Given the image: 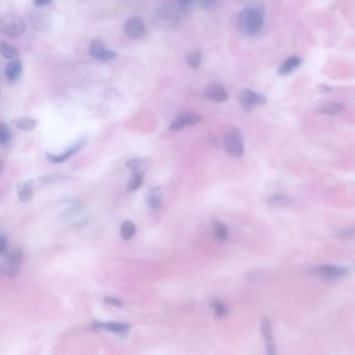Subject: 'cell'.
Masks as SVG:
<instances>
[{
    "label": "cell",
    "mask_w": 355,
    "mask_h": 355,
    "mask_svg": "<svg viewBox=\"0 0 355 355\" xmlns=\"http://www.w3.org/2000/svg\"><path fill=\"white\" fill-rule=\"evenodd\" d=\"M33 2L37 8H43V7L50 5L52 0H33Z\"/></svg>",
    "instance_id": "cell-35"
},
{
    "label": "cell",
    "mask_w": 355,
    "mask_h": 355,
    "mask_svg": "<svg viewBox=\"0 0 355 355\" xmlns=\"http://www.w3.org/2000/svg\"><path fill=\"white\" fill-rule=\"evenodd\" d=\"M2 56L7 60H14L19 57V52L12 45L2 42Z\"/></svg>",
    "instance_id": "cell-26"
},
{
    "label": "cell",
    "mask_w": 355,
    "mask_h": 355,
    "mask_svg": "<svg viewBox=\"0 0 355 355\" xmlns=\"http://www.w3.org/2000/svg\"><path fill=\"white\" fill-rule=\"evenodd\" d=\"M93 327L97 329H105L112 333L118 334V335H126L129 330V325L128 324H123V323H117V322H98L95 321L93 323Z\"/></svg>",
    "instance_id": "cell-13"
},
{
    "label": "cell",
    "mask_w": 355,
    "mask_h": 355,
    "mask_svg": "<svg viewBox=\"0 0 355 355\" xmlns=\"http://www.w3.org/2000/svg\"><path fill=\"white\" fill-rule=\"evenodd\" d=\"M15 126L17 128H19L20 130H33L34 128H36L37 126V121L34 119H31V118H21V119L17 120L15 122Z\"/></svg>",
    "instance_id": "cell-23"
},
{
    "label": "cell",
    "mask_w": 355,
    "mask_h": 355,
    "mask_svg": "<svg viewBox=\"0 0 355 355\" xmlns=\"http://www.w3.org/2000/svg\"><path fill=\"white\" fill-rule=\"evenodd\" d=\"M201 117L193 113H182L178 115L172 121L170 125V130L178 131L188 126H194L200 123Z\"/></svg>",
    "instance_id": "cell-10"
},
{
    "label": "cell",
    "mask_w": 355,
    "mask_h": 355,
    "mask_svg": "<svg viewBox=\"0 0 355 355\" xmlns=\"http://www.w3.org/2000/svg\"><path fill=\"white\" fill-rule=\"evenodd\" d=\"M135 231H136L135 225L131 221H124L121 225L120 235L123 240L128 241L135 234Z\"/></svg>",
    "instance_id": "cell-21"
},
{
    "label": "cell",
    "mask_w": 355,
    "mask_h": 355,
    "mask_svg": "<svg viewBox=\"0 0 355 355\" xmlns=\"http://www.w3.org/2000/svg\"><path fill=\"white\" fill-rule=\"evenodd\" d=\"M301 66V59L298 56H292L285 60L277 70V73L281 76H286L292 74L294 71H296Z\"/></svg>",
    "instance_id": "cell-14"
},
{
    "label": "cell",
    "mask_w": 355,
    "mask_h": 355,
    "mask_svg": "<svg viewBox=\"0 0 355 355\" xmlns=\"http://www.w3.org/2000/svg\"><path fill=\"white\" fill-rule=\"evenodd\" d=\"M196 4L203 9H212L217 5V0H196Z\"/></svg>",
    "instance_id": "cell-31"
},
{
    "label": "cell",
    "mask_w": 355,
    "mask_h": 355,
    "mask_svg": "<svg viewBox=\"0 0 355 355\" xmlns=\"http://www.w3.org/2000/svg\"><path fill=\"white\" fill-rule=\"evenodd\" d=\"M2 33L4 36L9 38H19L24 34L26 30L25 22L17 15L9 14L2 18Z\"/></svg>",
    "instance_id": "cell-4"
},
{
    "label": "cell",
    "mask_w": 355,
    "mask_h": 355,
    "mask_svg": "<svg viewBox=\"0 0 355 355\" xmlns=\"http://www.w3.org/2000/svg\"><path fill=\"white\" fill-rule=\"evenodd\" d=\"M201 59H202L201 52L198 50L190 51L185 57V61H186L187 65L190 66L191 68H194V69H197L200 66Z\"/></svg>",
    "instance_id": "cell-24"
},
{
    "label": "cell",
    "mask_w": 355,
    "mask_h": 355,
    "mask_svg": "<svg viewBox=\"0 0 355 355\" xmlns=\"http://www.w3.org/2000/svg\"><path fill=\"white\" fill-rule=\"evenodd\" d=\"M140 161L138 159H131L127 162V167L132 171V172H135V171H139V167H140Z\"/></svg>",
    "instance_id": "cell-32"
},
{
    "label": "cell",
    "mask_w": 355,
    "mask_h": 355,
    "mask_svg": "<svg viewBox=\"0 0 355 355\" xmlns=\"http://www.w3.org/2000/svg\"><path fill=\"white\" fill-rule=\"evenodd\" d=\"M239 102L246 113H251L258 105L266 104L267 98L251 89H244L239 94Z\"/></svg>",
    "instance_id": "cell-5"
},
{
    "label": "cell",
    "mask_w": 355,
    "mask_h": 355,
    "mask_svg": "<svg viewBox=\"0 0 355 355\" xmlns=\"http://www.w3.org/2000/svg\"><path fill=\"white\" fill-rule=\"evenodd\" d=\"M343 111H344V105L340 102H329L316 108L317 113L323 114V115H329V116L339 115Z\"/></svg>",
    "instance_id": "cell-18"
},
{
    "label": "cell",
    "mask_w": 355,
    "mask_h": 355,
    "mask_svg": "<svg viewBox=\"0 0 355 355\" xmlns=\"http://www.w3.org/2000/svg\"><path fill=\"white\" fill-rule=\"evenodd\" d=\"M7 250V238L6 235L3 233L2 236H0V252L3 254L6 252Z\"/></svg>",
    "instance_id": "cell-36"
},
{
    "label": "cell",
    "mask_w": 355,
    "mask_h": 355,
    "mask_svg": "<svg viewBox=\"0 0 355 355\" xmlns=\"http://www.w3.org/2000/svg\"><path fill=\"white\" fill-rule=\"evenodd\" d=\"M260 334H262L263 340L265 342L267 354L268 355H275L276 354L275 341H274L271 322L268 318H263L262 321H260Z\"/></svg>",
    "instance_id": "cell-11"
},
{
    "label": "cell",
    "mask_w": 355,
    "mask_h": 355,
    "mask_svg": "<svg viewBox=\"0 0 355 355\" xmlns=\"http://www.w3.org/2000/svg\"><path fill=\"white\" fill-rule=\"evenodd\" d=\"M179 8L173 5H165L158 8L153 15L154 24L165 31L175 29L179 24L181 18Z\"/></svg>",
    "instance_id": "cell-2"
},
{
    "label": "cell",
    "mask_w": 355,
    "mask_h": 355,
    "mask_svg": "<svg viewBox=\"0 0 355 355\" xmlns=\"http://www.w3.org/2000/svg\"><path fill=\"white\" fill-rule=\"evenodd\" d=\"M11 136L12 135L9 127L5 123H2V125H0V143H2V145H7L11 141Z\"/></svg>",
    "instance_id": "cell-29"
},
{
    "label": "cell",
    "mask_w": 355,
    "mask_h": 355,
    "mask_svg": "<svg viewBox=\"0 0 355 355\" xmlns=\"http://www.w3.org/2000/svg\"><path fill=\"white\" fill-rule=\"evenodd\" d=\"M33 196V186L31 184V182H25L21 185V187L19 188V198L21 201L25 202L31 200Z\"/></svg>",
    "instance_id": "cell-27"
},
{
    "label": "cell",
    "mask_w": 355,
    "mask_h": 355,
    "mask_svg": "<svg viewBox=\"0 0 355 355\" xmlns=\"http://www.w3.org/2000/svg\"><path fill=\"white\" fill-rule=\"evenodd\" d=\"M177 4L181 8H188L196 4V0H177Z\"/></svg>",
    "instance_id": "cell-34"
},
{
    "label": "cell",
    "mask_w": 355,
    "mask_h": 355,
    "mask_svg": "<svg viewBox=\"0 0 355 355\" xmlns=\"http://www.w3.org/2000/svg\"><path fill=\"white\" fill-rule=\"evenodd\" d=\"M337 236L340 239H352L355 238V228L350 229H344L337 233Z\"/></svg>",
    "instance_id": "cell-30"
},
{
    "label": "cell",
    "mask_w": 355,
    "mask_h": 355,
    "mask_svg": "<svg viewBox=\"0 0 355 355\" xmlns=\"http://www.w3.org/2000/svg\"><path fill=\"white\" fill-rule=\"evenodd\" d=\"M125 2H129V0H125Z\"/></svg>",
    "instance_id": "cell-37"
},
{
    "label": "cell",
    "mask_w": 355,
    "mask_h": 355,
    "mask_svg": "<svg viewBox=\"0 0 355 355\" xmlns=\"http://www.w3.org/2000/svg\"><path fill=\"white\" fill-rule=\"evenodd\" d=\"M212 225L215 229V238L220 242H224L228 236L227 226L219 220H212Z\"/></svg>",
    "instance_id": "cell-19"
},
{
    "label": "cell",
    "mask_w": 355,
    "mask_h": 355,
    "mask_svg": "<svg viewBox=\"0 0 355 355\" xmlns=\"http://www.w3.org/2000/svg\"><path fill=\"white\" fill-rule=\"evenodd\" d=\"M132 176L127 184V190L130 191V192H133V191H136L138 188L142 185V183H143V179H144V174L140 172V171H135V172H132Z\"/></svg>",
    "instance_id": "cell-22"
},
{
    "label": "cell",
    "mask_w": 355,
    "mask_h": 355,
    "mask_svg": "<svg viewBox=\"0 0 355 355\" xmlns=\"http://www.w3.org/2000/svg\"><path fill=\"white\" fill-rule=\"evenodd\" d=\"M224 147L232 157H241L244 154V136L238 127H232L225 133Z\"/></svg>",
    "instance_id": "cell-3"
},
{
    "label": "cell",
    "mask_w": 355,
    "mask_h": 355,
    "mask_svg": "<svg viewBox=\"0 0 355 355\" xmlns=\"http://www.w3.org/2000/svg\"><path fill=\"white\" fill-rule=\"evenodd\" d=\"M124 32L128 38L133 40L143 38L147 34L145 23L140 17L129 18L124 25Z\"/></svg>",
    "instance_id": "cell-7"
},
{
    "label": "cell",
    "mask_w": 355,
    "mask_h": 355,
    "mask_svg": "<svg viewBox=\"0 0 355 355\" xmlns=\"http://www.w3.org/2000/svg\"><path fill=\"white\" fill-rule=\"evenodd\" d=\"M89 51L94 59L101 62H107L114 60L117 57V54L112 49L106 48L104 43L98 39H95L91 42Z\"/></svg>",
    "instance_id": "cell-9"
},
{
    "label": "cell",
    "mask_w": 355,
    "mask_h": 355,
    "mask_svg": "<svg viewBox=\"0 0 355 355\" xmlns=\"http://www.w3.org/2000/svg\"><path fill=\"white\" fill-rule=\"evenodd\" d=\"M291 202V199L287 195H274L268 200V204L272 207H283Z\"/></svg>",
    "instance_id": "cell-25"
},
{
    "label": "cell",
    "mask_w": 355,
    "mask_h": 355,
    "mask_svg": "<svg viewBox=\"0 0 355 355\" xmlns=\"http://www.w3.org/2000/svg\"><path fill=\"white\" fill-rule=\"evenodd\" d=\"M210 305H211V309L214 310V313H215L216 317L222 318V317H225L227 315L228 310H227L226 305L222 301H220V300H212Z\"/></svg>",
    "instance_id": "cell-28"
},
{
    "label": "cell",
    "mask_w": 355,
    "mask_h": 355,
    "mask_svg": "<svg viewBox=\"0 0 355 355\" xmlns=\"http://www.w3.org/2000/svg\"><path fill=\"white\" fill-rule=\"evenodd\" d=\"M148 205L151 209L157 210L161 206V194L158 190V187H154L149 193L148 196Z\"/></svg>",
    "instance_id": "cell-20"
},
{
    "label": "cell",
    "mask_w": 355,
    "mask_h": 355,
    "mask_svg": "<svg viewBox=\"0 0 355 355\" xmlns=\"http://www.w3.org/2000/svg\"><path fill=\"white\" fill-rule=\"evenodd\" d=\"M85 139L80 140L79 142H77V143L71 147L68 151L64 152L63 154H60V155H52V154H48V159L54 163H61V162H64L66 159H68L70 156H72L73 154H75L78 150L81 149V147L85 145Z\"/></svg>",
    "instance_id": "cell-17"
},
{
    "label": "cell",
    "mask_w": 355,
    "mask_h": 355,
    "mask_svg": "<svg viewBox=\"0 0 355 355\" xmlns=\"http://www.w3.org/2000/svg\"><path fill=\"white\" fill-rule=\"evenodd\" d=\"M23 259V253L21 250H14L6 255L3 262V272L9 276L14 277L19 273Z\"/></svg>",
    "instance_id": "cell-6"
},
{
    "label": "cell",
    "mask_w": 355,
    "mask_h": 355,
    "mask_svg": "<svg viewBox=\"0 0 355 355\" xmlns=\"http://www.w3.org/2000/svg\"><path fill=\"white\" fill-rule=\"evenodd\" d=\"M22 63L20 60L14 59L12 60L6 67V78L9 83H15L16 80H18V78L20 77L21 73H22Z\"/></svg>",
    "instance_id": "cell-16"
},
{
    "label": "cell",
    "mask_w": 355,
    "mask_h": 355,
    "mask_svg": "<svg viewBox=\"0 0 355 355\" xmlns=\"http://www.w3.org/2000/svg\"><path fill=\"white\" fill-rule=\"evenodd\" d=\"M105 302L113 305V306H118V307H121L122 306V302L119 300V299H117V298H114V297H107L105 298Z\"/></svg>",
    "instance_id": "cell-33"
},
{
    "label": "cell",
    "mask_w": 355,
    "mask_h": 355,
    "mask_svg": "<svg viewBox=\"0 0 355 355\" xmlns=\"http://www.w3.org/2000/svg\"><path fill=\"white\" fill-rule=\"evenodd\" d=\"M31 22L33 28L40 32H45L51 28V19L45 13H35L31 17Z\"/></svg>",
    "instance_id": "cell-15"
},
{
    "label": "cell",
    "mask_w": 355,
    "mask_h": 355,
    "mask_svg": "<svg viewBox=\"0 0 355 355\" xmlns=\"http://www.w3.org/2000/svg\"><path fill=\"white\" fill-rule=\"evenodd\" d=\"M203 96L212 102H224L228 99V93L225 88L219 84H212L206 87Z\"/></svg>",
    "instance_id": "cell-12"
},
{
    "label": "cell",
    "mask_w": 355,
    "mask_h": 355,
    "mask_svg": "<svg viewBox=\"0 0 355 355\" xmlns=\"http://www.w3.org/2000/svg\"><path fill=\"white\" fill-rule=\"evenodd\" d=\"M312 274L323 279H340L348 274V269L334 265H323L315 268Z\"/></svg>",
    "instance_id": "cell-8"
},
{
    "label": "cell",
    "mask_w": 355,
    "mask_h": 355,
    "mask_svg": "<svg viewBox=\"0 0 355 355\" xmlns=\"http://www.w3.org/2000/svg\"><path fill=\"white\" fill-rule=\"evenodd\" d=\"M266 21V6L260 0H252L241 11L238 17L240 32L252 37L262 32Z\"/></svg>",
    "instance_id": "cell-1"
}]
</instances>
